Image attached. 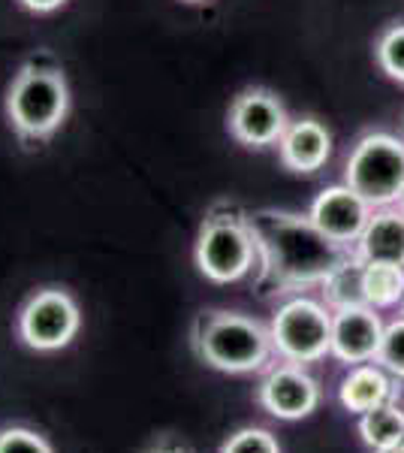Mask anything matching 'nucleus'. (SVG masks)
I'll use <instances>...</instances> for the list:
<instances>
[{"mask_svg": "<svg viewBox=\"0 0 404 453\" xmlns=\"http://www.w3.org/2000/svg\"><path fill=\"white\" fill-rule=\"evenodd\" d=\"M401 314H404V299H401Z\"/></svg>", "mask_w": 404, "mask_h": 453, "instance_id": "nucleus-27", "label": "nucleus"}, {"mask_svg": "<svg viewBox=\"0 0 404 453\" xmlns=\"http://www.w3.org/2000/svg\"><path fill=\"white\" fill-rule=\"evenodd\" d=\"M70 112V88L57 67L25 64L6 91V119L25 140H46Z\"/></svg>", "mask_w": 404, "mask_h": 453, "instance_id": "nucleus-3", "label": "nucleus"}, {"mask_svg": "<svg viewBox=\"0 0 404 453\" xmlns=\"http://www.w3.org/2000/svg\"><path fill=\"white\" fill-rule=\"evenodd\" d=\"M374 209L350 185H332L311 203V221L335 245L356 248L362 230L369 226Z\"/></svg>", "mask_w": 404, "mask_h": 453, "instance_id": "nucleus-10", "label": "nucleus"}, {"mask_svg": "<svg viewBox=\"0 0 404 453\" xmlns=\"http://www.w3.org/2000/svg\"><path fill=\"white\" fill-rule=\"evenodd\" d=\"M354 251L362 263H395V266H404V211L374 209L371 221L362 230Z\"/></svg>", "mask_w": 404, "mask_h": 453, "instance_id": "nucleus-14", "label": "nucleus"}, {"mask_svg": "<svg viewBox=\"0 0 404 453\" xmlns=\"http://www.w3.org/2000/svg\"><path fill=\"white\" fill-rule=\"evenodd\" d=\"M359 435L371 450H384L404 438V408L399 402H384L371 411L359 414Z\"/></svg>", "mask_w": 404, "mask_h": 453, "instance_id": "nucleus-16", "label": "nucleus"}, {"mask_svg": "<svg viewBox=\"0 0 404 453\" xmlns=\"http://www.w3.org/2000/svg\"><path fill=\"white\" fill-rule=\"evenodd\" d=\"M194 350L209 369L224 375H254L266 369L275 345L266 324L241 311H202L194 324Z\"/></svg>", "mask_w": 404, "mask_h": 453, "instance_id": "nucleus-2", "label": "nucleus"}, {"mask_svg": "<svg viewBox=\"0 0 404 453\" xmlns=\"http://www.w3.org/2000/svg\"><path fill=\"white\" fill-rule=\"evenodd\" d=\"M256 242V263L278 294L323 284L344 260L354 257V248L335 245L314 226L311 218L260 211L248 218Z\"/></svg>", "mask_w": 404, "mask_h": 453, "instance_id": "nucleus-1", "label": "nucleus"}, {"mask_svg": "<svg viewBox=\"0 0 404 453\" xmlns=\"http://www.w3.org/2000/svg\"><path fill=\"white\" fill-rule=\"evenodd\" d=\"M269 333L284 363L311 366L332 350V309L311 296H290L271 314Z\"/></svg>", "mask_w": 404, "mask_h": 453, "instance_id": "nucleus-5", "label": "nucleus"}, {"mask_svg": "<svg viewBox=\"0 0 404 453\" xmlns=\"http://www.w3.org/2000/svg\"><path fill=\"white\" fill-rule=\"evenodd\" d=\"M19 4L31 12H55L57 6H64L67 0H19Z\"/></svg>", "mask_w": 404, "mask_h": 453, "instance_id": "nucleus-23", "label": "nucleus"}, {"mask_svg": "<svg viewBox=\"0 0 404 453\" xmlns=\"http://www.w3.org/2000/svg\"><path fill=\"white\" fill-rule=\"evenodd\" d=\"M377 363L389 375L404 381V314L395 318L393 324H386L384 342H380V350H377Z\"/></svg>", "mask_w": 404, "mask_h": 453, "instance_id": "nucleus-20", "label": "nucleus"}, {"mask_svg": "<svg viewBox=\"0 0 404 453\" xmlns=\"http://www.w3.org/2000/svg\"><path fill=\"white\" fill-rule=\"evenodd\" d=\"M362 296L371 309H393L404 299V266L362 263Z\"/></svg>", "mask_w": 404, "mask_h": 453, "instance_id": "nucleus-15", "label": "nucleus"}, {"mask_svg": "<svg viewBox=\"0 0 404 453\" xmlns=\"http://www.w3.org/2000/svg\"><path fill=\"white\" fill-rule=\"evenodd\" d=\"M374 58H377L380 70L389 79L404 85V25H393L380 34L377 46H374Z\"/></svg>", "mask_w": 404, "mask_h": 453, "instance_id": "nucleus-18", "label": "nucleus"}, {"mask_svg": "<svg viewBox=\"0 0 404 453\" xmlns=\"http://www.w3.org/2000/svg\"><path fill=\"white\" fill-rule=\"evenodd\" d=\"M290 127L281 100L266 88H248L230 106V134L248 149L278 145L284 130Z\"/></svg>", "mask_w": 404, "mask_h": 453, "instance_id": "nucleus-9", "label": "nucleus"}, {"mask_svg": "<svg viewBox=\"0 0 404 453\" xmlns=\"http://www.w3.org/2000/svg\"><path fill=\"white\" fill-rule=\"evenodd\" d=\"M399 209H401V211H404V196H401V203H399Z\"/></svg>", "mask_w": 404, "mask_h": 453, "instance_id": "nucleus-26", "label": "nucleus"}, {"mask_svg": "<svg viewBox=\"0 0 404 453\" xmlns=\"http://www.w3.org/2000/svg\"><path fill=\"white\" fill-rule=\"evenodd\" d=\"M0 453H55L51 441L31 426L0 429Z\"/></svg>", "mask_w": 404, "mask_h": 453, "instance_id": "nucleus-21", "label": "nucleus"}, {"mask_svg": "<svg viewBox=\"0 0 404 453\" xmlns=\"http://www.w3.org/2000/svg\"><path fill=\"white\" fill-rule=\"evenodd\" d=\"M401 393V381L395 375L374 363H362V366H350L347 375L341 378L338 387V402L344 411L350 414H365L371 408L384 405V402H395Z\"/></svg>", "mask_w": 404, "mask_h": 453, "instance_id": "nucleus-12", "label": "nucleus"}, {"mask_svg": "<svg viewBox=\"0 0 404 453\" xmlns=\"http://www.w3.org/2000/svg\"><path fill=\"white\" fill-rule=\"evenodd\" d=\"M278 155L290 173H317L332 155V134L317 119L290 121L278 142Z\"/></svg>", "mask_w": 404, "mask_h": 453, "instance_id": "nucleus-13", "label": "nucleus"}, {"mask_svg": "<svg viewBox=\"0 0 404 453\" xmlns=\"http://www.w3.org/2000/svg\"><path fill=\"white\" fill-rule=\"evenodd\" d=\"M142 453H194V450H190V444L179 441V438L164 435V438H157V441H154L151 448L142 450Z\"/></svg>", "mask_w": 404, "mask_h": 453, "instance_id": "nucleus-22", "label": "nucleus"}, {"mask_svg": "<svg viewBox=\"0 0 404 453\" xmlns=\"http://www.w3.org/2000/svg\"><path fill=\"white\" fill-rule=\"evenodd\" d=\"M323 296H326V305L329 309H347V305H362L365 296H362V260L350 257L344 260L341 266L323 281Z\"/></svg>", "mask_w": 404, "mask_h": 453, "instance_id": "nucleus-17", "label": "nucleus"}, {"mask_svg": "<svg viewBox=\"0 0 404 453\" xmlns=\"http://www.w3.org/2000/svg\"><path fill=\"white\" fill-rule=\"evenodd\" d=\"M82 330V311L64 288H40L25 299L16 318V333L25 348L36 354H57L70 348Z\"/></svg>", "mask_w": 404, "mask_h": 453, "instance_id": "nucleus-6", "label": "nucleus"}, {"mask_svg": "<svg viewBox=\"0 0 404 453\" xmlns=\"http://www.w3.org/2000/svg\"><path fill=\"white\" fill-rule=\"evenodd\" d=\"M323 393L320 384L296 363H281L269 369L266 378L256 387V402L266 414L278 420H305L317 411Z\"/></svg>", "mask_w": 404, "mask_h": 453, "instance_id": "nucleus-8", "label": "nucleus"}, {"mask_svg": "<svg viewBox=\"0 0 404 453\" xmlns=\"http://www.w3.org/2000/svg\"><path fill=\"white\" fill-rule=\"evenodd\" d=\"M386 324L380 320L377 309L371 305H347V309L332 311V350L344 366H362V363L377 360L380 342H384Z\"/></svg>", "mask_w": 404, "mask_h": 453, "instance_id": "nucleus-11", "label": "nucleus"}, {"mask_svg": "<svg viewBox=\"0 0 404 453\" xmlns=\"http://www.w3.org/2000/svg\"><path fill=\"white\" fill-rule=\"evenodd\" d=\"M374 453H404V438L395 444H389V448H384V450H374Z\"/></svg>", "mask_w": 404, "mask_h": 453, "instance_id": "nucleus-24", "label": "nucleus"}, {"mask_svg": "<svg viewBox=\"0 0 404 453\" xmlns=\"http://www.w3.org/2000/svg\"><path fill=\"white\" fill-rule=\"evenodd\" d=\"M344 185L371 209H393L404 196V142L393 134H365L344 166Z\"/></svg>", "mask_w": 404, "mask_h": 453, "instance_id": "nucleus-4", "label": "nucleus"}, {"mask_svg": "<svg viewBox=\"0 0 404 453\" xmlns=\"http://www.w3.org/2000/svg\"><path fill=\"white\" fill-rule=\"evenodd\" d=\"M196 269L215 284H236L256 266V242L248 218H217L202 224L194 248Z\"/></svg>", "mask_w": 404, "mask_h": 453, "instance_id": "nucleus-7", "label": "nucleus"}, {"mask_svg": "<svg viewBox=\"0 0 404 453\" xmlns=\"http://www.w3.org/2000/svg\"><path fill=\"white\" fill-rule=\"evenodd\" d=\"M220 453H281V444L278 438L263 426H245L236 429L224 444H220Z\"/></svg>", "mask_w": 404, "mask_h": 453, "instance_id": "nucleus-19", "label": "nucleus"}, {"mask_svg": "<svg viewBox=\"0 0 404 453\" xmlns=\"http://www.w3.org/2000/svg\"><path fill=\"white\" fill-rule=\"evenodd\" d=\"M187 4H205V0H187Z\"/></svg>", "mask_w": 404, "mask_h": 453, "instance_id": "nucleus-25", "label": "nucleus"}]
</instances>
